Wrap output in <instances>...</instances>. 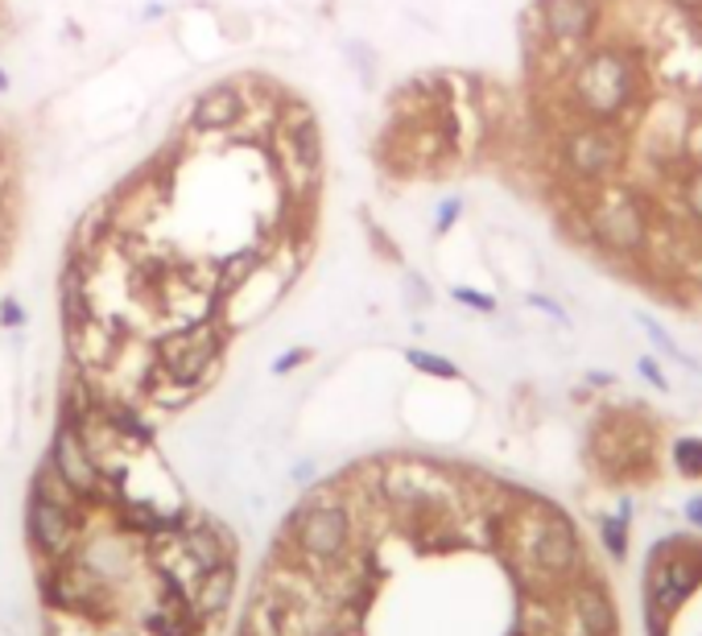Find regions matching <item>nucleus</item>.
<instances>
[{"instance_id": "f257e3e1", "label": "nucleus", "mask_w": 702, "mask_h": 636, "mask_svg": "<svg viewBox=\"0 0 702 636\" xmlns=\"http://www.w3.org/2000/svg\"><path fill=\"white\" fill-rule=\"evenodd\" d=\"M223 343H227V327L215 315L174 322L166 335L157 339V348H153L157 373L178 380V385H190V389H203L220 373Z\"/></svg>"}, {"instance_id": "f03ea898", "label": "nucleus", "mask_w": 702, "mask_h": 636, "mask_svg": "<svg viewBox=\"0 0 702 636\" xmlns=\"http://www.w3.org/2000/svg\"><path fill=\"white\" fill-rule=\"evenodd\" d=\"M574 104L592 120H604L611 125L616 116H624L636 104V92H641V71L624 50H592L574 67Z\"/></svg>"}, {"instance_id": "7ed1b4c3", "label": "nucleus", "mask_w": 702, "mask_h": 636, "mask_svg": "<svg viewBox=\"0 0 702 636\" xmlns=\"http://www.w3.org/2000/svg\"><path fill=\"white\" fill-rule=\"evenodd\" d=\"M587 227L595 244L611 257H636L648 244L645 203L629 187H604L587 207Z\"/></svg>"}, {"instance_id": "20e7f679", "label": "nucleus", "mask_w": 702, "mask_h": 636, "mask_svg": "<svg viewBox=\"0 0 702 636\" xmlns=\"http://www.w3.org/2000/svg\"><path fill=\"white\" fill-rule=\"evenodd\" d=\"M513 542L520 558H529L537 570H550V575L574 562V533L554 508H529L513 529Z\"/></svg>"}, {"instance_id": "39448f33", "label": "nucleus", "mask_w": 702, "mask_h": 636, "mask_svg": "<svg viewBox=\"0 0 702 636\" xmlns=\"http://www.w3.org/2000/svg\"><path fill=\"white\" fill-rule=\"evenodd\" d=\"M620 157H624V141L604 120L566 132V141H562V169L578 182H604L611 169L620 166Z\"/></svg>"}, {"instance_id": "423d86ee", "label": "nucleus", "mask_w": 702, "mask_h": 636, "mask_svg": "<svg viewBox=\"0 0 702 636\" xmlns=\"http://www.w3.org/2000/svg\"><path fill=\"white\" fill-rule=\"evenodd\" d=\"M294 545L302 558L311 562H339L351 542V517L339 500H323V505H306L294 517Z\"/></svg>"}, {"instance_id": "0eeeda50", "label": "nucleus", "mask_w": 702, "mask_h": 636, "mask_svg": "<svg viewBox=\"0 0 702 636\" xmlns=\"http://www.w3.org/2000/svg\"><path fill=\"white\" fill-rule=\"evenodd\" d=\"M285 285H290V278L281 273L273 261H260L248 278L227 294V298L215 302V318H220L227 331H236V327H253L257 318H265L273 306L281 302V294H285Z\"/></svg>"}, {"instance_id": "6e6552de", "label": "nucleus", "mask_w": 702, "mask_h": 636, "mask_svg": "<svg viewBox=\"0 0 702 636\" xmlns=\"http://www.w3.org/2000/svg\"><path fill=\"white\" fill-rule=\"evenodd\" d=\"M25 521H30V542L46 558H71L74 554V545H79V505L58 500L50 492L34 487L30 492V508H25Z\"/></svg>"}, {"instance_id": "1a4fd4ad", "label": "nucleus", "mask_w": 702, "mask_h": 636, "mask_svg": "<svg viewBox=\"0 0 702 636\" xmlns=\"http://www.w3.org/2000/svg\"><path fill=\"white\" fill-rule=\"evenodd\" d=\"M46 463L58 471V480L71 487L79 500H95V496L112 484L108 475L100 471L95 455L87 450V443L79 438V431H74L71 422H62V426H58L55 447H50V459H46Z\"/></svg>"}, {"instance_id": "9d476101", "label": "nucleus", "mask_w": 702, "mask_h": 636, "mask_svg": "<svg viewBox=\"0 0 702 636\" xmlns=\"http://www.w3.org/2000/svg\"><path fill=\"white\" fill-rule=\"evenodd\" d=\"M244 108H248V95H244V83H215L207 87L195 104H190V116H186V129L199 132V137H236L244 120Z\"/></svg>"}, {"instance_id": "9b49d317", "label": "nucleus", "mask_w": 702, "mask_h": 636, "mask_svg": "<svg viewBox=\"0 0 702 636\" xmlns=\"http://www.w3.org/2000/svg\"><path fill=\"white\" fill-rule=\"evenodd\" d=\"M541 25L554 42H587L599 25L595 0H541Z\"/></svg>"}, {"instance_id": "f8f14e48", "label": "nucleus", "mask_w": 702, "mask_h": 636, "mask_svg": "<svg viewBox=\"0 0 702 636\" xmlns=\"http://www.w3.org/2000/svg\"><path fill=\"white\" fill-rule=\"evenodd\" d=\"M232 591H236V562H227V566H215V570H207L195 579V616L199 620H215L227 612V603H232Z\"/></svg>"}, {"instance_id": "ddd939ff", "label": "nucleus", "mask_w": 702, "mask_h": 636, "mask_svg": "<svg viewBox=\"0 0 702 636\" xmlns=\"http://www.w3.org/2000/svg\"><path fill=\"white\" fill-rule=\"evenodd\" d=\"M265 261V248L260 244H253V248H241L236 257H223L220 264H215V278H211V294H215V302L227 298L236 285H241L257 264Z\"/></svg>"}, {"instance_id": "4468645a", "label": "nucleus", "mask_w": 702, "mask_h": 636, "mask_svg": "<svg viewBox=\"0 0 702 636\" xmlns=\"http://www.w3.org/2000/svg\"><path fill=\"white\" fill-rule=\"evenodd\" d=\"M578 616L587 620V628H592L595 636L611 633V624H616V616H611V603L595 587H587V591H578Z\"/></svg>"}, {"instance_id": "2eb2a0df", "label": "nucleus", "mask_w": 702, "mask_h": 636, "mask_svg": "<svg viewBox=\"0 0 702 636\" xmlns=\"http://www.w3.org/2000/svg\"><path fill=\"white\" fill-rule=\"evenodd\" d=\"M406 360L413 364V368H418V373L438 376V380H455V376H459V368H455L451 360H446V356H434V352H422V348H409Z\"/></svg>"}, {"instance_id": "dca6fc26", "label": "nucleus", "mask_w": 702, "mask_h": 636, "mask_svg": "<svg viewBox=\"0 0 702 636\" xmlns=\"http://www.w3.org/2000/svg\"><path fill=\"white\" fill-rule=\"evenodd\" d=\"M674 463H678L682 475L699 480L702 475V438H678V443H674Z\"/></svg>"}, {"instance_id": "f3484780", "label": "nucleus", "mask_w": 702, "mask_h": 636, "mask_svg": "<svg viewBox=\"0 0 702 636\" xmlns=\"http://www.w3.org/2000/svg\"><path fill=\"white\" fill-rule=\"evenodd\" d=\"M682 207L694 224H702V166L690 169V178L682 182Z\"/></svg>"}, {"instance_id": "a211bd4d", "label": "nucleus", "mask_w": 702, "mask_h": 636, "mask_svg": "<svg viewBox=\"0 0 702 636\" xmlns=\"http://www.w3.org/2000/svg\"><path fill=\"white\" fill-rule=\"evenodd\" d=\"M25 322H30V315H25V306H21L13 294H9V298H0V327L17 331V327H25Z\"/></svg>"}, {"instance_id": "6ab92c4d", "label": "nucleus", "mask_w": 702, "mask_h": 636, "mask_svg": "<svg viewBox=\"0 0 702 636\" xmlns=\"http://www.w3.org/2000/svg\"><path fill=\"white\" fill-rule=\"evenodd\" d=\"M463 211V199L455 195V199H446V203H438V215H434V232H451L455 227V220H459Z\"/></svg>"}, {"instance_id": "aec40b11", "label": "nucleus", "mask_w": 702, "mask_h": 636, "mask_svg": "<svg viewBox=\"0 0 702 636\" xmlns=\"http://www.w3.org/2000/svg\"><path fill=\"white\" fill-rule=\"evenodd\" d=\"M306 360H311V352H306V348H290V352H285V356H278V360H273V376L294 373V368H302V364H306Z\"/></svg>"}, {"instance_id": "412c9836", "label": "nucleus", "mask_w": 702, "mask_h": 636, "mask_svg": "<svg viewBox=\"0 0 702 636\" xmlns=\"http://www.w3.org/2000/svg\"><path fill=\"white\" fill-rule=\"evenodd\" d=\"M451 294H455V302L471 306V310H496V302L488 298V294H476V290H467V285H455Z\"/></svg>"}, {"instance_id": "4be33fe9", "label": "nucleus", "mask_w": 702, "mask_h": 636, "mask_svg": "<svg viewBox=\"0 0 702 636\" xmlns=\"http://www.w3.org/2000/svg\"><path fill=\"white\" fill-rule=\"evenodd\" d=\"M604 538H608L611 554H624V521H608V525H604Z\"/></svg>"}, {"instance_id": "5701e85b", "label": "nucleus", "mask_w": 702, "mask_h": 636, "mask_svg": "<svg viewBox=\"0 0 702 636\" xmlns=\"http://www.w3.org/2000/svg\"><path fill=\"white\" fill-rule=\"evenodd\" d=\"M529 306H537V310H546V315H554L558 322H566V310H562V306H558V302L541 298V294H529Z\"/></svg>"}, {"instance_id": "b1692460", "label": "nucleus", "mask_w": 702, "mask_h": 636, "mask_svg": "<svg viewBox=\"0 0 702 636\" xmlns=\"http://www.w3.org/2000/svg\"><path fill=\"white\" fill-rule=\"evenodd\" d=\"M641 373H645L648 380H653V385H657V389H666V385H669L666 376H662V368H657V364H653V360H648V356L641 360Z\"/></svg>"}, {"instance_id": "393cba45", "label": "nucleus", "mask_w": 702, "mask_h": 636, "mask_svg": "<svg viewBox=\"0 0 702 636\" xmlns=\"http://www.w3.org/2000/svg\"><path fill=\"white\" fill-rule=\"evenodd\" d=\"M686 517H690V521H694V525L702 529V496H694V500L686 505Z\"/></svg>"}, {"instance_id": "a878e982", "label": "nucleus", "mask_w": 702, "mask_h": 636, "mask_svg": "<svg viewBox=\"0 0 702 636\" xmlns=\"http://www.w3.org/2000/svg\"><path fill=\"white\" fill-rule=\"evenodd\" d=\"M4 236H9V215H4V203H0V248H4Z\"/></svg>"}, {"instance_id": "bb28decb", "label": "nucleus", "mask_w": 702, "mask_h": 636, "mask_svg": "<svg viewBox=\"0 0 702 636\" xmlns=\"http://www.w3.org/2000/svg\"><path fill=\"white\" fill-rule=\"evenodd\" d=\"M9 87H13V79H9V71H4V67H0V95L9 92Z\"/></svg>"}]
</instances>
